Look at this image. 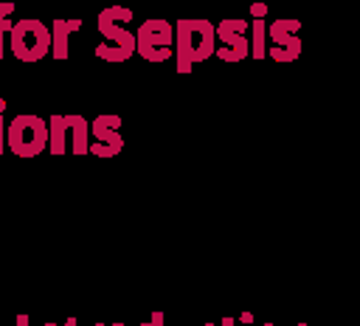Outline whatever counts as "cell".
Wrapping results in <instances>:
<instances>
[{"label": "cell", "instance_id": "6da1fadb", "mask_svg": "<svg viewBox=\"0 0 360 326\" xmlns=\"http://www.w3.org/2000/svg\"><path fill=\"white\" fill-rule=\"evenodd\" d=\"M217 51V31L208 20H177L174 22V59L177 73H191L197 62H205Z\"/></svg>", "mask_w": 360, "mask_h": 326}, {"label": "cell", "instance_id": "7a4b0ae2", "mask_svg": "<svg viewBox=\"0 0 360 326\" xmlns=\"http://www.w3.org/2000/svg\"><path fill=\"white\" fill-rule=\"evenodd\" d=\"M90 146V121L84 115H62L53 112L48 121V149L51 155H87Z\"/></svg>", "mask_w": 360, "mask_h": 326}, {"label": "cell", "instance_id": "3957f363", "mask_svg": "<svg viewBox=\"0 0 360 326\" xmlns=\"http://www.w3.org/2000/svg\"><path fill=\"white\" fill-rule=\"evenodd\" d=\"M6 146L17 157H37L48 149V121L39 115H14L6 129Z\"/></svg>", "mask_w": 360, "mask_h": 326}, {"label": "cell", "instance_id": "277c9868", "mask_svg": "<svg viewBox=\"0 0 360 326\" xmlns=\"http://www.w3.org/2000/svg\"><path fill=\"white\" fill-rule=\"evenodd\" d=\"M135 53L160 65L174 56V25L169 20H143L135 31Z\"/></svg>", "mask_w": 360, "mask_h": 326}, {"label": "cell", "instance_id": "5b68a950", "mask_svg": "<svg viewBox=\"0 0 360 326\" xmlns=\"http://www.w3.org/2000/svg\"><path fill=\"white\" fill-rule=\"evenodd\" d=\"M8 45L20 62H39L51 51V31L39 20H17L8 31Z\"/></svg>", "mask_w": 360, "mask_h": 326}, {"label": "cell", "instance_id": "8992f818", "mask_svg": "<svg viewBox=\"0 0 360 326\" xmlns=\"http://www.w3.org/2000/svg\"><path fill=\"white\" fill-rule=\"evenodd\" d=\"M98 34L104 37V42L96 45V56L104 62H127L135 53V34L127 25H118L112 20H107L104 14L96 17Z\"/></svg>", "mask_w": 360, "mask_h": 326}, {"label": "cell", "instance_id": "52a82bcc", "mask_svg": "<svg viewBox=\"0 0 360 326\" xmlns=\"http://www.w3.org/2000/svg\"><path fill=\"white\" fill-rule=\"evenodd\" d=\"M217 31V51L222 62H242L250 56V42H248V20H219L214 25Z\"/></svg>", "mask_w": 360, "mask_h": 326}, {"label": "cell", "instance_id": "ba28073f", "mask_svg": "<svg viewBox=\"0 0 360 326\" xmlns=\"http://www.w3.org/2000/svg\"><path fill=\"white\" fill-rule=\"evenodd\" d=\"M298 28H301V20H273L267 25V37H270V45H267V56L273 62H295L301 56V39H298Z\"/></svg>", "mask_w": 360, "mask_h": 326}, {"label": "cell", "instance_id": "9c48e42d", "mask_svg": "<svg viewBox=\"0 0 360 326\" xmlns=\"http://www.w3.org/2000/svg\"><path fill=\"white\" fill-rule=\"evenodd\" d=\"M118 129H121V115H115V112L96 115L90 121V138H93V143L87 146V152L96 155V157H115V155H121L124 138H121Z\"/></svg>", "mask_w": 360, "mask_h": 326}, {"label": "cell", "instance_id": "30bf717a", "mask_svg": "<svg viewBox=\"0 0 360 326\" xmlns=\"http://www.w3.org/2000/svg\"><path fill=\"white\" fill-rule=\"evenodd\" d=\"M82 28V20H51V56L53 59H68V42L70 34Z\"/></svg>", "mask_w": 360, "mask_h": 326}, {"label": "cell", "instance_id": "8fae6325", "mask_svg": "<svg viewBox=\"0 0 360 326\" xmlns=\"http://www.w3.org/2000/svg\"><path fill=\"white\" fill-rule=\"evenodd\" d=\"M253 37L248 39L250 42V56L253 59H264L267 56V20H250L248 22Z\"/></svg>", "mask_w": 360, "mask_h": 326}, {"label": "cell", "instance_id": "7c38bea8", "mask_svg": "<svg viewBox=\"0 0 360 326\" xmlns=\"http://www.w3.org/2000/svg\"><path fill=\"white\" fill-rule=\"evenodd\" d=\"M11 11H14V3H0V59H3V53H6V34L11 31Z\"/></svg>", "mask_w": 360, "mask_h": 326}, {"label": "cell", "instance_id": "4fadbf2b", "mask_svg": "<svg viewBox=\"0 0 360 326\" xmlns=\"http://www.w3.org/2000/svg\"><path fill=\"white\" fill-rule=\"evenodd\" d=\"M98 14H104L107 20H112V22H118V25H127V22L132 20V8H124V6H110V8H104V11H98Z\"/></svg>", "mask_w": 360, "mask_h": 326}, {"label": "cell", "instance_id": "5bb4252c", "mask_svg": "<svg viewBox=\"0 0 360 326\" xmlns=\"http://www.w3.org/2000/svg\"><path fill=\"white\" fill-rule=\"evenodd\" d=\"M250 17H253V20H264V17H267V6H264V3H253V6H250Z\"/></svg>", "mask_w": 360, "mask_h": 326}, {"label": "cell", "instance_id": "9a60e30c", "mask_svg": "<svg viewBox=\"0 0 360 326\" xmlns=\"http://www.w3.org/2000/svg\"><path fill=\"white\" fill-rule=\"evenodd\" d=\"M141 326H166L163 323V312H152V318L146 323H141Z\"/></svg>", "mask_w": 360, "mask_h": 326}, {"label": "cell", "instance_id": "2e32d148", "mask_svg": "<svg viewBox=\"0 0 360 326\" xmlns=\"http://www.w3.org/2000/svg\"><path fill=\"white\" fill-rule=\"evenodd\" d=\"M6 152V124H3V115H0V155Z\"/></svg>", "mask_w": 360, "mask_h": 326}, {"label": "cell", "instance_id": "e0dca14e", "mask_svg": "<svg viewBox=\"0 0 360 326\" xmlns=\"http://www.w3.org/2000/svg\"><path fill=\"white\" fill-rule=\"evenodd\" d=\"M219 326H239V323H236V318H233V315H225V318L219 320Z\"/></svg>", "mask_w": 360, "mask_h": 326}, {"label": "cell", "instance_id": "ac0fdd59", "mask_svg": "<svg viewBox=\"0 0 360 326\" xmlns=\"http://www.w3.org/2000/svg\"><path fill=\"white\" fill-rule=\"evenodd\" d=\"M236 320L239 323H253V315L250 312H242V315H236Z\"/></svg>", "mask_w": 360, "mask_h": 326}, {"label": "cell", "instance_id": "d6986e66", "mask_svg": "<svg viewBox=\"0 0 360 326\" xmlns=\"http://www.w3.org/2000/svg\"><path fill=\"white\" fill-rule=\"evenodd\" d=\"M17 326H31V323H28V315H25V312H20V315H17Z\"/></svg>", "mask_w": 360, "mask_h": 326}, {"label": "cell", "instance_id": "ffe728a7", "mask_svg": "<svg viewBox=\"0 0 360 326\" xmlns=\"http://www.w3.org/2000/svg\"><path fill=\"white\" fill-rule=\"evenodd\" d=\"M62 326H79V320H76V318H68ZM93 326H104V323H93Z\"/></svg>", "mask_w": 360, "mask_h": 326}, {"label": "cell", "instance_id": "44dd1931", "mask_svg": "<svg viewBox=\"0 0 360 326\" xmlns=\"http://www.w3.org/2000/svg\"><path fill=\"white\" fill-rule=\"evenodd\" d=\"M3 110H6V98H0V115H3Z\"/></svg>", "mask_w": 360, "mask_h": 326}, {"label": "cell", "instance_id": "7402d4cb", "mask_svg": "<svg viewBox=\"0 0 360 326\" xmlns=\"http://www.w3.org/2000/svg\"><path fill=\"white\" fill-rule=\"evenodd\" d=\"M236 323H239V320H236ZM239 326H253V323H239Z\"/></svg>", "mask_w": 360, "mask_h": 326}, {"label": "cell", "instance_id": "603a6c76", "mask_svg": "<svg viewBox=\"0 0 360 326\" xmlns=\"http://www.w3.org/2000/svg\"><path fill=\"white\" fill-rule=\"evenodd\" d=\"M202 326H219V323H202Z\"/></svg>", "mask_w": 360, "mask_h": 326}, {"label": "cell", "instance_id": "cb8c5ba5", "mask_svg": "<svg viewBox=\"0 0 360 326\" xmlns=\"http://www.w3.org/2000/svg\"><path fill=\"white\" fill-rule=\"evenodd\" d=\"M110 326H127V323H110Z\"/></svg>", "mask_w": 360, "mask_h": 326}, {"label": "cell", "instance_id": "d4e9b609", "mask_svg": "<svg viewBox=\"0 0 360 326\" xmlns=\"http://www.w3.org/2000/svg\"><path fill=\"white\" fill-rule=\"evenodd\" d=\"M295 326H309V323H295Z\"/></svg>", "mask_w": 360, "mask_h": 326}, {"label": "cell", "instance_id": "484cf974", "mask_svg": "<svg viewBox=\"0 0 360 326\" xmlns=\"http://www.w3.org/2000/svg\"><path fill=\"white\" fill-rule=\"evenodd\" d=\"M262 326H276V323H262Z\"/></svg>", "mask_w": 360, "mask_h": 326}, {"label": "cell", "instance_id": "4316f807", "mask_svg": "<svg viewBox=\"0 0 360 326\" xmlns=\"http://www.w3.org/2000/svg\"><path fill=\"white\" fill-rule=\"evenodd\" d=\"M45 326H56V323H45Z\"/></svg>", "mask_w": 360, "mask_h": 326}, {"label": "cell", "instance_id": "83f0119b", "mask_svg": "<svg viewBox=\"0 0 360 326\" xmlns=\"http://www.w3.org/2000/svg\"><path fill=\"white\" fill-rule=\"evenodd\" d=\"M39 326H45V323H39Z\"/></svg>", "mask_w": 360, "mask_h": 326}, {"label": "cell", "instance_id": "f1b7e54d", "mask_svg": "<svg viewBox=\"0 0 360 326\" xmlns=\"http://www.w3.org/2000/svg\"><path fill=\"white\" fill-rule=\"evenodd\" d=\"M0 326H3V323H0Z\"/></svg>", "mask_w": 360, "mask_h": 326}]
</instances>
